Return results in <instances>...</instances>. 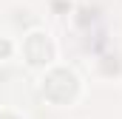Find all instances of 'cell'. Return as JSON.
<instances>
[{
  "instance_id": "6da1fadb",
  "label": "cell",
  "mask_w": 122,
  "mask_h": 119,
  "mask_svg": "<svg viewBox=\"0 0 122 119\" xmlns=\"http://www.w3.org/2000/svg\"><path fill=\"white\" fill-rule=\"evenodd\" d=\"M43 94H46L51 102L65 105V102H71V99L77 96V77H74L68 68H57V71H51V74L46 77Z\"/></svg>"
},
{
  "instance_id": "7a4b0ae2",
  "label": "cell",
  "mask_w": 122,
  "mask_h": 119,
  "mask_svg": "<svg viewBox=\"0 0 122 119\" xmlns=\"http://www.w3.org/2000/svg\"><path fill=\"white\" fill-rule=\"evenodd\" d=\"M26 57H29L31 65H46L51 60V43H48L46 34L34 31L29 40H26Z\"/></svg>"
},
{
  "instance_id": "3957f363",
  "label": "cell",
  "mask_w": 122,
  "mask_h": 119,
  "mask_svg": "<svg viewBox=\"0 0 122 119\" xmlns=\"http://www.w3.org/2000/svg\"><path fill=\"white\" fill-rule=\"evenodd\" d=\"M11 54V45H9V40H0V57H9Z\"/></svg>"
},
{
  "instance_id": "277c9868",
  "label": "cell",
  "mask_w": 122,
  "mask_h": 119,
  "mask_svg": "<svg viewBox=\"0 0 122 119\" xmlns=\"http://www.w3.org/2000/svg\"><path fill=\"white\" fill-rule=\"evenodd\" d=\"M0 119H14V116H9V114H0Z\"/></svg>"
}]
</instances>
